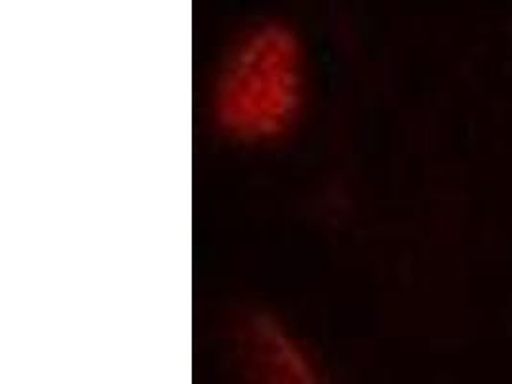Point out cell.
<instances>
[{
  "mask_svg": "<svg viewBox=\"0 0 512 384\" xmlns=\"http://www.w3.org/2000/svg\"><path fill=\"white\" fill-rule=\"evenodd\" d=\"M300 70L294 45L261 33L234 56L223 81V118L244 135L275 133L298 104Z\"/></svg>",
  "mask_w": 512,
  "mask_h": 384,
  "instance_id": "obj_1",
  "label": "cell"
}]
</instances>
